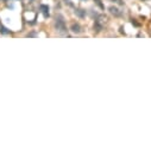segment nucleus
Returning <instances> with one entry per match:
<instances>
[{
  "instance_id": "7ed1b4c3",
  "label": "nucleus",
  "mask_w": 151,
  "mask_h": 151,
  "mask_svg": "<svg viewBox=\"0 0 151 151\" xmlns=\"http://www.w3.org/2000/svg\"><path fill=\"white\" fill-rule=\"evenodd\" d=\"M109 12L112 13L113 15H115V17H120V15H121V12H120V10H119V9H117L115 6H111V7H109Z\"/></svg>"
},
{
  "instance_id": "f257e3e1",
  "label": "nucleus",
  "mask_w": 151,
  "mask_h": 151,
  "mask_svg": "<svg viewBox=\"0 0 151 151\" xmlns=\"http://www.w3.org/2000/svg\"><path fill=\"white\" fill-rule=\"evenodd\" d=\"M55 26H56V29L60 31V32H66V31H67V29H66V23H64V19H63L62 15H57V17H56Z\"/></svg>"
},
{
  "instance_id": "6e6552de",
  "label": "nucleus",
  "mask_w": 151,
  "mask_h": 151,
  "mask_svg": "<svg viewBox=\"0 0 151 151\" xmlns=\"http://www.w3.org/2000/svg\"><path fill=\"white\" fill-rule=\"evenodd\" d=\"M1 32H3V34H9V31H7L5 28H3V26H1Z\"/></svg>"
},
{
  "instance_id": "39448f33",
  "label": "nucleus",
  "mask_w": 151,
  "mask_h": 151,
  "mask_svg": "<svg viewBox=\"0 0 151 151\" xmlns=\"http://www.w3.org/2000/svg\"><path fill=\"white\" fill-rule=\"evenodd\" d=\"M75 13L79 15L80 18H85L86 17V11L85 10H81V9H76L75 10Z\"/></svg>"
},
{
  "instance_id": "20e7f679",
  "label": "nucleus",
  "mask_w": 151,
  "mask_h": 151,
  "mask_svg": "<svg viewBox=\"0 0 151 151\" xmlns=\"http://www.w3.org/2000/svg\"><path fill=\"white\" fill-rule=\"evenodd\" d=\"M41 11L44 14L45 18L49 17V6H48V5H41Z\"/></svg>"
},
{
  "instance_id": "1a4fd4ad",
  "label": "nucleus",
  "mask_w": 151,
  "mask_h": 151,
  "mask_svg": "<svg viewBox=\"0 0 151 151\" xmlns=\"http://www.w3.org/2000/svg\"><path fill=\"white\" fill-rule=\"evenodd\" d=\"M115 3L119 4V5H124V1H123V0H115Z\"/></svg>"
},
{
  "instance_id": "423d86ee",
  "label": "nucleus",
  "mask_w": 151,
  "mask_h": 151,
  "mask_svg": "<svg viewBox=\"0 0 151 151\" xmlns=\"http://www.w3.org/2000/svg\"><path fill=\"white\" fill-rule=\"evenodd\" d=\"M94 28L95 29H97V31H101V29H102V26L100 25V24L97 21V23H95V25H94Z\"/></svg>"
},
{
  "instance_id": "f03ea898",
  "label": "nucleus",
  "mask_w": 151,
  "mask_h": 151,
  "mask_svg": "<svg viewBox=\"0 0 151 151\" xmlns=\"http://www.w3.org/2000/svg\"><path fill=\"white\" fill-rule=\"evenodd\" d=\"M70 30L73 31L74 34H80L81 32V25L79 23H71V25H70Z\"/></svg>"
},
{
  "instance_id": "0eeeda50",
  "label": "nucleus",
  "mask_w": 151,
  "mask_h": 151,
  "mask_svg": "<svg viewBox=\"0 0 151 151\" xmlns=\"http://www.w3.org/2000/svg\"><path fill=\"white\" fill-rule=\"evenodd\" d=\"M94 1H95V3H97V4L99 5V7H100L101 10H104V7H105V6H104V5L101 4V0H94Z\"/></svg>"
},
{
  "instance_id": "9d476101",
  "label": "nucleus",
  "mask_w": 151,
  "mask_h": 151,
  "mask_svg": "<svg viewBox=\"0 0 151 151\" xmlns=\"http://www.w3.org/2000/svg\"><path fill=\"white\" fill-rule=\"evenodd\" d=\"M82 1H87V0H82Z\"/></svg>"
}]
</instances>
